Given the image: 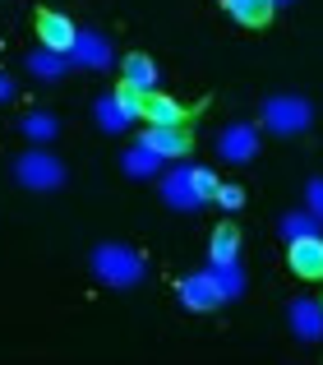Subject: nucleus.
Masks as SVG:
<instances>
[{
	"mask_svg": "<svg viewBox=\"0 0 323 365\" xmlns=\"http://www.w3.org/2000/svg\"><path fill=\"white\" fill-rule=\"evenodd\" d=\"M208 273H213V282L222 287V296H226V301H235V296L245 292V277H240V268H235V259H231V264H213Z\"/></svg>",
	"mask_w": 323,
	"mask_h": 365,
	"instance_id": "6ab92c4d",
	"label": "nucleus"
},
{
	"mask_svg": "<svg viewBox=\"0 0 323 365\" xmlns=\"http://www.w3.org/2000/svg\"><path fill=\"white\" fill-rule=\"evenodd\" d=\"M120 167H125V176H139V180H144V176H153V171L162 167V153L153 148V143L139 139L129 153H120Z\"/></svg>",
	"mask_w": 323,
	"mask_h": 365,
	"instance_id": "2eb2a0df",
	"label": "nucleus"
},
{
	"mask_svg": "<svg viewBox=\"0 0 323 365\" xmlns=\"http://www.w3.org/2000/svg\"><path fill=\"white\" fill-rule=\"evenodd\" d=\"M189 180H194V195L198 199H213L217 185H222V180L213 176V167H189Z\"/></svg>",
	"mask_w": 323,
	"mask_h": 365,
	"instance_id": "4be33fe9",
	"label": "nucleus"
},
{
	"mask_svg": "<svg viewBox=\"0 0 323 365\" xmlns=\"http://www.w3.org/2000/svg\"><path fill=\"white\" fill-rule=\"evenodd\" d=\"M18 130H23L28 134V139H55V130H60V120H55L51 116V111H28V116L23 120H18Z\"/></svg>",
	"mask_w": 323,
	"mask_h": 365,
	"instance_id": "a211bd4d",
	"label": "nucleus"
},
{
	"mask_svg": "<svg viewBox=\"0 0 323 365\" xmlns=\"http://www.w3.org/2000/svg\"><path fill=\"white\" fill-rule=\"evenodd\" d=\"M208 255H213V264H231V259H240V232H235L231 222H222V227L213 232Z\"/></svg>",
	"mask_w": 323,
	"mask_h": 365,
	"instance_id": "dca6fc26",
	"label": "nucleus"
},
{
	"mask_svg": "<svg viewBox=\"0 0 323 365\" xmlns=\"http://www.w3.org/2000/svg\"><path fill=\"white\" fill-rule=\"evenodd\" d=\"M263 125L272 134H305L314 125V107L305 98H268L263 102Z\"/></svg>",
	"mask_w": 323,
	"mask_h": 365,
	"instance_id": "7ed1b4c3",
	"label": "nucleus"
},
{
	"mask_svg": "<svg viewBox=\"0 0 323 365\" xmlns=\"http://www.w3.org/2000/svg\"><path fill=\"white\" fill-rule=\"evenodd\" d=\"M162 199H166L171 208H180V213H189V208H198L203 199L194 195V180H189V167H176L166 180H162Z\"/></svg>",
	"mask_w": 323,
	"mask_h": 365,
	"instance_id": "9d476101",
	"label": "nucleus"
},
{
	"mask_svg": "<svg viewBox=\"0 0 323 365\" xmlns=\"http://www.w3.org/2000/svg\"><path fill=\"white\" fill-rule=\"evenodd\" d=\"M70 56L83 65V70H107V65H111V46H107L102 33H79L74 46H70Z\"/></svg>",
	"mask_w": 323,
	"mask_h": 365,
	"instance_id": "1a4fd4ad",
	"label": "nucleus"
},
{
	"mask_svg": "<svg viewBox=\"0 0 323 365\" xmlns=\"http://www.w3.org/2000/svg\"><path fill=\"white\" fill-rule=\"evenodd\" d=\"M74 37H79V28H74L65 14H51V9H42V14H37V42H42L46 51H60L65 56L74 46Z\"/></svg>",
	"mask_w": 323,
	"mask_h": 365,
	"instance_id": "6e6552de",
	"label": "nucleus"
},
{
	"mask_svg": "<svg viewBox=\"0 0 323 365\" xmlns=\"http://www.w3.org/2000/svg\"><path fill=\"white\" fill-rule=\"evenodd\" d=\"M97 125H102L107 134H116V130H125V125H129V116L120 111L116 98H102V102H97Z\"/></svg>",
	"mask_w": 323,
	"mask_h": 365,
	"instance_id": "412c9836",
	"label": "nucleus"
},
{
	"mask_svg": "<svg viewBox=\"0 0 323 365\" xmlns=\"http://www.w3.org/2000/svg\"><path fill=\"white\" fill-rule=\"evenodd\" d=\"M14 98V79H9V74H0V102H9Z\"/></svg>",
	"mask_w": 323,
	"mask_h": 365,
	"instance_id": "a878e982",
	"label": "nucleus"
},
{
	"mask_svg": "<svg viewBox=\"0 0 323 365\" xmlns=\"http://www.w3.org/2000/svg\"><path fill=\"white\" fill-rule=\"evenodd\" d=\"M213 199H217V204L226 208V213H235V208H245V190H240V185H217V195H213Z\"/></svg>",
	"mask_w": 323,
	"mask_h": 365,
	"instance_id": "b1692460",
	"label": "nucleus"
},
{
	"mask_svg": "<svg viewBox=\"0 0 323 365\" xmlns=\"http://www.w3.org/2000/svg\"><path fill=\"white\" fill-rule=\"evenodd\" d=\"M120 83H129L134 93H144V98H148V93L157 88V65H153V56L129 51L125 56V79H120Z\"/></svg>",
	"mask_w": 323,
	"mask_h": 365,
	"instance_id": "f8f14e48",
	"label": "nucleus"
},
{
	"mask_svg": "<svg viewBox=\"0 0 323 365\" xmlns=\"http://www.w3.org/2000/svg\"><path fill=\"white\" fill-rule=\"evenodd\" d=\"M287 264H291V273H296V277H305V282H319V277H323V236L291 241Z\"/></svg>",
	"mask_w": 323,
	"mask_h": 365,
	"instance_id": "0eeeda50",
	"label": "nucleus"
},
{
	"mask_svg": "<svg viewBox=\"0 0 323 365\" xmlns=\"http://www.w3.org/2000/svg\"><path fill=\"white\" fill-rule=\"evenodd\" d=\"M287 319H291V333H296L300 342H319V338H323V301H309V296H291Z\"/></svg>",
	"mask_w": 323,
	"mask_h": 365,
	"instance_id": "39448f33",
	"label": "nucleus"
},
{
	"mask_svg": "<svg viewBox=\"0 0 323 365\" xmlns=\"http://www.w3.org/2000/svg\"><path fill=\"white\" fill-rule=\"evenodd\" d=\"M14 180L23 190H60L65 185V167H60V158L33 148V153H23V158L14 162Z\"/></svg>",
	"mask_w": 323,
	"mask_h": 365,
	"instance_id": "f03ea898",
	"label": "nucleus"
},
{
	"mask_svg": "<svg viewBox=\"0 0 323 365\" xmlns=\"http://www.w3.org/2000/svg\"><path fill=\"white\" fill-rule=\"evenodd\" d=\"M282 236H287V241L323 236V217H319V213H287V217H282Z\"/></svg>",
	"mask_w": 323,
	"mask_h": 365,
	"instance_id": "f3484780",
	"label": "nucleus"
},
{
	"mask_svg": "<svg viewBox=\"0 0 323 365\" xmlns=\"http://www.w3.org/2000/svg\"><path fill=\"white\" fill-rule=\"evenodd\" d=\"M305 199H309V213L323 217V176H314V180L305 185Z\"/></svg>",
	"mask_w": 323,
	"mask_h": 365,
	"instance_id": "393cba45",
	"label": "nucleus"
},
{
	"mask_svg": "<svg viewBox=\"0 0 323 365\" xmlns=\"http://www.w3.org/2000/svg\"><path fill=\"white\" fill-rule=\"evenodd\" d=\"M222 5H226V14H231L235 24H245V28H263L272 14H277L272 0H222Z\"/></svg>",
	"mask_w": 323,
	"mask_h": 365,
	"instance_id": "4468645a",
	"label": "nucleus"
},
{
	"mask_svg": "<svg viewBox=\"0 0 323 365\" xmlns=\"http://www.w3.org/2000/svg\"><path fill=\"white\" fill-rule=\"evenodd\" d=\"M180 301H185V310H217V305H226V296L213 282V273H189L180 277Z\"/></svg>",
	"mask_w": 323,
	"mask_h": 365,
	"instance_id": "423d86ee",
	"label": "nucleus"
},
{
	"mask_svg": "<svg viewBox=\"0 0 323 365\" xmlns=\"http://www.w3.org/2000/svg\"><path fill=\"white\" fill-rule=\"evenodd\" d=\"M92 273L107 287H134L144 277V259L129 245H97L92 250Z\"/></svg>",
	"mask_w": 323,
	"mask_h": 365,
	"instance_id": "f257e3e1",
	"label": "nucleus"
},
{
	"mask_svg": "<svg viewBox=\"0 0 323 365\" xmlns=\"http://www.w3.org/2000/svg\"><path fill=\"white\" fill-rule=\"evenodd\" d=\"M144 143H153L162 158H185L189 153V130L185 125H148Z\"/></svg>",
	"mask_w": 323,
	"mask_h": 365,
	"instance_id": "9b49d317",
	"label": "nucleus"
},
{
	"mask_svg": "<svg viewBox=\"0 0 323 365\" xmlns=\"http://www.w3.org/2000/svg\"><path fill=\"white\" fill-rule=\"evenodd\" d=\"M111 98L120 102V111H125L129 120H134V116H144V93H134V88H129V83H120V88L111 93Z\"/></svg>",
	"mask_w": 323,
	"mask_h": 365,
	"instance_id": "5701e85b",
	"label": "nucleus"
},
{
	"mask_svg": "<svg viewBox=\"0 0 323 365\" xmlns=\"http://www.w3.org/2000/svg\"><path fill=\"white\" fill-rule=\"evenodd\" d=\"M189 111L180 107L176 98H166V93H148L144 98V120L148 125H185Z\"/></svg>",
	"mask_w": 323,
	"mask_h": 365,
	"instance_id": "ddd939ff",
	"label": "nucleus"
},
{
	"mask_svg": "<svg viewBox=\"0 0 323 365\" xmlns=\"http://www.w3.org/2000/svg\"><path fill=\"white\" fill-rule=\"evenodd\" d=\"M217 158L235 162V167L259 158V134H254V125H226V130L217 134Z\"/></svg>",
	"mask_w": 323,
	"mask_h": 365,
	"instance_id": "20e7f679",
	"label": "nucleus"
},
{
	"mask_svg": "<svg viewBox=\"0 0 323 365\" xmlns=\"http://www.w3.org/2000/svg\"><path fill=\"white\" fill-rule=\"evenodd\" d=\"M272 5H287V0H272Z\"/></svg>",
	"mask_w": 323,
	"mask_h": 365,
	"instance_id": "bb28decb",
	"label": "nucleus"
},
{
	"mask_svg": "<svg viewBox=\"0 0 323 365\" xmlns=\"http://www.w3.org/2000/svg\"><path fill=\"white\" fill-rule=\"evenodd\" d=\"M28 70L42 74V79H60V74H65V56H60V51H46V46H42V51L28 56Z\"/></svg>",
	"mask_w": 323,
	"mask_h": 365,
	"instance_id": "aec40b11",
	"label": "nucleus"
}]
</instances>
